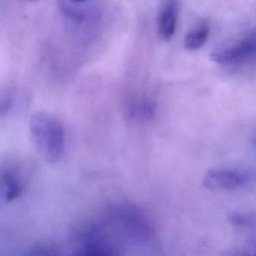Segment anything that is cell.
Masks as SVG:
<instances>
[{
    "label": "cell",
    "instance_id": "1",
    "mask_svg": "<svg viewBox=\"0 0 256 256\" xmlns=\"http://www.w3.org/2000/svg\"><path fill=\"white\" fill-rule=\"evenodd\" d=\"M31 136L40 154L49 162H56L65 151L66 132L64 125L53 115L37 112L30 124Z\"/></svg>",
    "mask_w": 256,
    "mask_h": 256
},
{
    "label": "cell",
    "instance_id": "2",
    "mask_svg": "<svg viewBox=\"0 0 256 256\" xmlns=\"http://www.w3.org/2000/svg\"><path fill=\"white\" fill-rule=\"evenodd\" d=\"M112 223L118 238L139 244L148 242L154 234V228L140 210L132 205L121 204L112 210Z\"/></svg>",
    "mask_w": 256,
    "mask_h": 256
},
{
    "label": "cell",
    "instance_id": "3",
    "mask_svg": "<svg viewBox=\"0 0 256 256\" xmlns=\"http://www.w3.org/2000/svg\"><path fill=\"white\" fill-rule=\"evenodd\" d=\"M252 176L248 172L232 169L209 170L204 178V185L210 190H239L251 184Z\"/></svg>",
    "mask_w": 256,
    "mask_h": 256
},
{
    "label": "cell",
    "instance_id": "4",
    "mask_svg": "<svg viewBox=\"0 0 256 256\" xmlns=\"http://www.w3.org/2000/svg\"><path fill=\"white\" fill-rule=\"evenodd\" d=\"M256 50V36L254 32L248 34L236 43L220 48L210 54L214 62L220 64H238L253 54Z\"/></svg>",
    "mask_w": 256,
    "mask_h": 256
},
{
    "label": "cell",
    "instance_id": "5",
    "mask_svg": "<svg viewBox=\"0 0 256 256\" xmlns=\"http://www.w3.org/2000/svg\"><path fill=\"white\" fill-rule=\"evenodd\" d=\"M179 0H161L157 16V32L164 42L172 40L176 32Z\"/></svg>",
    "mask_w": 256,
    "mask_h": 256
},
{
    "label": "cell",
    "instance_id": "6",
    "mask_svg": "<svg viewBox=\"0 0 256 256\" xmlns=\"http://www.w3.org/2000/svg\"><path fill=\"white\" fill-rule=\"evenodd\" d=\"M23 182L20 170L12 166L0 168V196L7 200H14L22 194Z\"/></svg>",
    "mask_w": 256,
    "mask_h": 256
},
{
    "label": "cell",
    "instance_id": "7",
    "mask_svg": "<svg viewBox=\"0 0 256 256\" xmlns=\"http://www.w3.org/2000/svg\"><path fill=\"white\" fill-rule=\"evenodd\" d=\"M209 26L204 24L192 30L186 36L184 46L188 50H196L204 46L209 36Z\"/></svg>",
    "mask_w": 256,
    "mask_h": 256
},
{
    "label": "cell",
    "instance_id": "8",
    "mask_svg": "<svg viewBox=\"0 0 256 256\" xmlns=\"http://www.w3.org/2000/svg\"><path fill=\"white\" fill-rule=\"evenodd\" d=\"M230 220L240 227H253L254 226V216L242 214H232Z\"/></svg>",
    "mask_w": 256,
    "mask_h": 256
},
{
    "label": "cell",
    "instance_id": "9",
    "mask_svg": "<svg viewBox=\"0 0 256 256\" xmlns=\"http://www.w3.org/2000/svg\"><path fill=\"white\" fill-rule=\"evenodd\" d=\"M12 100L10 96H4L0 98V115L6 114L11 108Z\"/></svg>",
    "mask_w": 256,
    "mask_h": 256
},
{
    "label": "cell",
    "instance_id": "10",
    "mask_svg": "<svg viewBox=\"0 0 256 256\" xmlns=\"http://www.w3.org/2000/svg\"><path fill=\"white\" fill-rule=\"evenodd\" d=\"M71 1L76 2V4H80V2H84L86 0H71Z\"/></svg>",
    "mask_w": 256,
    "mask_h": 256
},
{
    "label": "cell",
    "instance_id": "11",
    "mask_svg": "<svg viewBox=\"0 0 256 256\" xmlns=\"http://www.w3.org/2000/svg\"><path fill=\"white\" fill-rule=\"evenodd\" d=\"M28 1H35V0H28Z\"/></svg>",
    "mask_w": 256,
    "mask_h": 256
}]
</instances>
